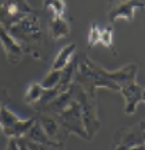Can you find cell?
I'll list each match as a JSON object with an SVG mask.
<instances>
[{
    "instance_id": "cell-1",
    "label": "cell",
    "mask_w": 145,
    "mask_h": 150,
    "mask_svg": "<svg viewBox=\"0 0 145 150\" xmlns=\"http://www.w3.org/2000/svg\"><path fill=\"white\" fill-rule=\"evenodd\" d=\"M8 33L22 45L25 53H30L33 57L40 58V52L36 50L44 40V32L39 16L34 12L24 16L22 20L7 28Z\"/></svg>"
},
{
    "instance_id": "cell-2",
    "label": "cell",
    "mask_w": 145,
    "mask_h": 150,
    "mask_svg": "<svg viewBox=\"0 0 145 150\" xmlns=\"http://www.w3.org/2000/svg\"><path fill=\"white\" fill-rule=\"evenodd\" d=\"M73 90L74 98L80 104L82 122L91 142L102 128V122L98 117V109H97V96H93L85 91L75 81H73Z\"/></svg>"
},
{
    "instance_id": "cell-3",
    "label": "cell",
    "mask_w": 145,
    "mask_h": 150,
    "mask_svg": "<svg viewBox=\"0 0 145 150\" xmlns=\"http://www.w3.org/2000/svg\"><path fill=\"white\" fill-rule=\"evenodd\" d=\"M144 120L131 127H121L114 136L115 150H144Z\"/></svg>"
},
{
    "instance_id": "cell-4",
    "label": "cell",
    "mask_w": 145,
    "mask_h": 150,
    "mask_svg": "<svg viewBox=\"0 0 145 150\" xmlns=\"http://www.w3.org/2000/svg\"><path fill=\"white\" fill-rule=\"evenodd\" d=\"M57 116L69 134L73 133L79 138L86 140V142H90V138L87 136V132H86L83 122H82L80 104L75 98L59 112V114H57Z\"/></svg>"
},
{
    "instance_id": "cell-5",
    "label": "cell",
    "mask_w": 145,
    "mask_h": 150,
    "mask_svg": "<svg viewBox=\"0 0 145 150\" xmlns=\"http://www.w3.org/2000/svg\"><path fill=\"white\" fill-rule=\"evenodd\" d=\"M32 12L34 8L28 0H4L0 4V24L7 29Z\"/></svg>"
},
{
    "instance_id": "cell-6",
    "label": "cell",
    "mask_w": 145,
    "mask_h": 150,
    "mask_svg": "<svg viewBox=\"0 0 145 150\" xmlns=\"http://www.w3.org/2000/svg\"><path fill=\"white\" fill-rule=\"evenodd\" d=\"M137 8H144V0H108L106 17L110 24L119 20L132 22Z\"/></svg>"
},
{
    "instance_id": "cell-7",
    "label": "cell",
    "mask_w": 145,
    "mask_h": 150,
    "mask_svg": "<svg viewBox=\"0 0 145 150\" xmlns=\"http://www.w3.org/2000/svg\"><path fill=\"white\" fill-rule=\"evenodd\" d=\"M36 120L41 125L42 129L48 136V138L52 139L61 148H64L66 139L69 137V133L66 132V129L61 124L57 114H52V112H47V111H37Z\"/></svg>"
},
{
    "instance_id": "cell-8",
    "label": "cell",
    "mask_w": 145,
    "mask_h": 150,
    "mask_svg": "<svg viewBox=\"0 0 145 150\" xmlns=\"http://www.w3.org/2000/svg\"><path fill=\"white\" fill-rule=\"evenodd\" d=\"M0 44L5 52V57L11 65H17L24 57V50L5 27L0 24Z\"/></svg>"
},
{
    "instance_id": "cell-9",
    "label": "cell",
    "mask_w": 145,
    "mask_h": 150,
    "mask_svg": "<svg viewBox=\"0 0 145 150\" xmlns=\"http://www.w3.org/2000/svg\"><path fill=\"white\" fill-rule=\"evenodd\" d=\"M119 92L124 99L123 111L126 115H133L137 111L138 105L140 103H144V87L137 82V80L122 86Z\"/></svg>"
},
{
    "instance_id": "cell-10",
    "label": "cell",
    "mask_w": 145,
    "mask_h": 150,
    "mask_svg": "<svg viewBox=\"0 0 145 150\" xmlns=\"http://www.w3.org/2000/svg\"><path fill=\"white\" fill-rule=\"evenodd\" d=\"M48 34L53 41H58L69 38L70 25L64 16H53L48 22Z\"/></svg>"
},
{
    "instance_id": "cell-11",
    "label": "cell",
    "mask_w": 145,
    "mask_h": 150,
    "mask_svg": "<svg viewBox=\"0 0 145 150\" xmlns=\"http://www.w3.org/2000/svg\"><path fill=\"white\" fill-rule=\"evenodd\" d=\"M24 137L29 138L30 140H34V142H36V143L44 144V145L48 146L50 149L51 148H61L57 143H54L52 139L48 138V136L45 133V131L42 129L41 125L39 124V121L36 120V117H35V121L33 122V125L30 126V128L27 131V133L24 134Z\"/></svg>"
},
{
    "instance_id": "cell-12",
    "label": "cell",
    "mask_w": 145,
    "mask_h": 150,
    "mask_svg": "<svg viewBox=\"0 0 145 150\" xmlns=\"http://www.w3.org/2000/svg\"><path fill=\"white\" fill-rule=\"evenodd\" d=\"M76 67H77V57H73L70 62L62 69L61 80H59V83H58V87L61 88V91H65L70 87V85L74 81Z\"/></svg>"
},
{
    "instance_id": "cell-13",
    "label": "cell",
    "mask_w": 145,
    "mask_h": 150,
    "mask_svg": "<svg viewBox=\"0 0 145 150\" xmlns=\"http://www.w3.org/2000/svg\"><path fill=\"white\" fill-rule=\"evenodd\" d=\"M76 51V44H68L65 45L63 49L59 50V52L57 53L56 58L52 64V69H58L62 70L65 65L70 62V59L74 57Z\"/></svg>"
},
{
    "instance_id": "cell-14",
    "label": "cell",
    "mask_w": 145,
    "mask_h": 150,
    "mask_svg": "<svg viewBox=\"0 0 145 150\" xmlns=\"http://www.w3.org/2000/svg\"><path fill=\"white\" fill-rule=\"evenodd\" d=\"M34 121H35V117H29L25 120L19 119L13 126L3 131V132L6 137H22L27 133V131L30 128Z\"/></svg>"
},
{
    "instance_id": "cell-15",
    "label": "cell",
    "mask_w": 145,
    "mask_h": 150,
    "mask_svg": "<svg viewBox=\"0 0 145 150\" xmlns=\"http://www.w3.org/2000/svg\"><path fill=\"white\" fill-rule=\"evenodd\" d=\"M42 91H44V87L41 86L40 82H30L24 93V102L29 105H33L41 97Z\"/></svg>"
},
{
    "instance_id": "cell-16",
    "label": "cell",
    "mask_w": 145,
    "mask_h": 150,
    "mask_svg": "<svg viewBox=\"0 0 145 150\" xmlns=\"http://www.w3.org/2000/svg\"><path fill=\"white\" fill-rule=\"evenodd\" d=\"M18 120H19V117L12 110H10L7 108V104L3 105V108L0 109V128L3 131L13 126Z\"/></svg>"
},
{
    "instance_id": "cell-17",
    "label": "cell",
    "mask_w": 145,
    "mask_h": 150,
    "mask_svg": "<svg viewBox=\"0 0 145 150\" xmlns=\"http://www.w3.org/2000/svg\"><path fill=\"white\" fill-rule=\"evenodd\" d=\"M42 6L46 10H50L53 16H64L66 10L64 0H44Z\"/></svg>"
},
{
    "instance_id": "cell-18",
    "label": "cell",
    "mask_w": 145,
    "mask_h": 150,
    "mask_svg": "<svg viewBox=\"0 0 145 150\" xmlns=\"http://www.w3.org/2000/svg\"><path fill=\"white\" fill-rule=\"evenodd\" d=\"M114 28H112V24H109L106 25L105 28L100 29V36H99V44H102L105 47H108L110 50H112V52L116 54V51H115V47H114Z\"/></svg>"
},
{
    "instance_id": "cell-19",
    "label": "cell",
    "mask_w": 145,
    "mask_h": 150,
    "mask_svg": "<svg viewBox=\"0 0 145 150\" xmlns=\"http://www.w3.org/2000/svg\"><path fill=\"white\" fill-rule=\"evenodd\" d=\"M61 73L62 70H58V69H52L48 71V74L42 79V81L40 82L41 86L44 88H53L56 86H58L61 80Z\"/></svg>"
},
{
    "instance_id": "cell-20",
    "label": "cell",
    "mask_w": 145,
    "mask_h": 150,
    "mask_svg": "<svg viewBox=\"0 0 145 150\" xmlns=\"http://www.w3.org/2000/svg\"><path fill=\"white\" fill-rule=\"evenodd\" d=\"M99 36H100V28L97 23H92L88 30V35H87V44H88L90 49L95 46L97 44H99Z\"/></svg>"
},
{
    "instance_id": "cell-21",
    "label": "cell",
    "mask_w": 145,
    "mask_h": 150,
    "mask_svg": "<svg viewBox=\"0 0 145 150\" xmlns=\"http://www.w3.org/2000/svg\"><path fill=\"white\" fill-rule=\"evenodd\" d=\"M3 1H4V0H0V4H1V3H3Z\"/></svg>"
}]
</instances>
